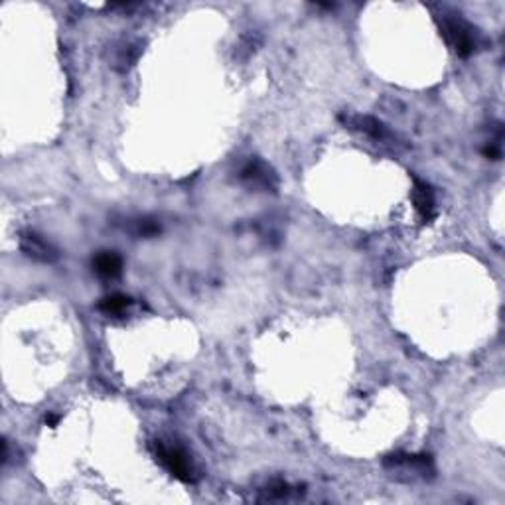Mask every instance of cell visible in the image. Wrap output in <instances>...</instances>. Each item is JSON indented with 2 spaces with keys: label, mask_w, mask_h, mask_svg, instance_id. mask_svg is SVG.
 I'll use <instances>...</instances> for the list:
<instances>
[{
  "label": "cell",
  "mask_w": 505,
  "mask_h": 505,
  "mask_svg": "<svg viewBox=\"0 0 505 505\" xmlns=\"http://www.w3.org/2000/svg\"><path fill=\"white\" fill-rule=\"evenodd\" d=\"M412 201H415V208L421 213L422 220H432V215H434V196H432V189L429 188L424 182H421V180L415 182Z\"/></svg>",
  "instance_id": "obj_3"
},
{
  "label": "cell",
  "mask_w": 505,
  "mask_h": 505,
  "mask_svg": "<svg viewBox=\"0 0 505 505\" xmlns=\"http://www.w3.org/2000/svg\"><path fill=\"white\" fill-rule=\"evenodd\" d=\"M22 247H24V251L28 252V255L36 257V259H40V261H52L53 257H55L52 251V247H50L46 241H42L38 235H34V233L24 237Z\"/></svg>",
  "instance_id": "obj_5"
},
{
  "label": "cell",
  "mask_w": 505,
  "mask_h": 505,
  "mask_svg": "<svg viewBox=\"0 0 505 505\" xmlns=\"http://www.w3.org/2000/svg\"><path fill=\"white\" fill-rule=\"evenodd\" d=\"M93 267L99 276H103V278H115V276H119L121 271H123V261H121V257L115 255V252H99V255L95 257Z\"/></svg>",
  "instance_id": "obj_4"
},
{
  "label": "cell",
  "mask_w": 505,
  "mask_h": 505,
  "mask_svg": "<svg viewBox=\"0 0 505 505\" xmlns=\"http://www.w3.org/2000/svg\"><path fill=\"white\" fill-rule=\"evenodd\" d=\"M128 306H130V298L116 292V295L103 298V302L99 304V308H101L105 314H121V312H125Z\"/></svg>",
  "instance_id": "obj_6"
},
{
  "label": "cell",
  "mask_w": 505,
  "mask_h": 505,
  "mask_svg": "<svg viewBox=\"0 0 505 505\" xmlns=\"http://www.w3.org/2000/svg\"><path fill=\"white\" fill-rule=\"evenodd\" d=\"M156 458L172 476H176L182 482H194L196 480V476H194L196 470L188 460V456L176 446H166L162 442L156 444Z\"/></svg>",
  "instance_id": "obj_1"
},
{
  "label": "cell",
  "mask_w": 505,
  "mask_h": 505,
  "mask_svg": "<svg viewBox=\"0 0 505 505\" xmlns=\"http://www.w3.org/2000/svg\"><path fill=\"white\" fill-rule=\"evenodd\" d=\"M359 128L365 130L368 135H371V137L375 138H381L385 135L383 125H381L379 121H375V119H371V116H361V119H359Z\"/></svg>",
  "instance_id": "obj_7"
},
{
  "label": "cell",
  "mask_w": 505,
  "mask_h": 505,
  "mask_svg": "<svg viewBox=\"0 0 505 505\" xmlns=\"http://www.w3.org/2000/svg\"><path fill=\"white\" fill-rule=\"evenodd\" d=\"M442 32H444V36H446L448 43H450V46H452L454 50L460 53V55L466 58V55H470V53L473 52L476 42H473L470 30L464 26L462 22L444 20L442 22Z\"/></svg>",
  "instance_id": "obj_2"
}]
</instances>
